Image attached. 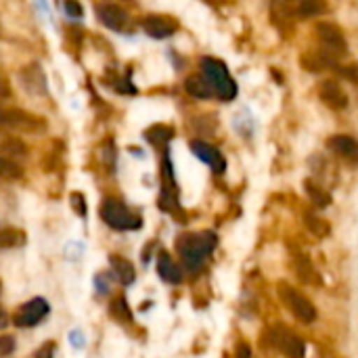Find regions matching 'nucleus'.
<instances>
[{"label": "nucleus", "instance_id": "f8f14e48", "mask_svg": "<svg viewBox=\"0 0 358 358\" xmlns=\"http://www.w3.org/2000/svg\"><path fill=\"white\" fill-rule=\"evenodd\" d=\"M319 96H321V101H323L329 109H336V111L346 109V105H348V96H346L344 88H342L336 80H325V82H321V86H319Z\"/></svg>", "mask_w": 358, "mask_h": 358}, {"label": "nucleus", "instance_id": "4be33fe9", "mask_svg": "<svg viewBox=\"0 0 358 358\" xmlns=\"http://www.w3.org/2000/svg\"><path fill=\"white\" fill-rule=\"evenodd\" d=\"M21 174H23V170L15 162H8V159L0 157V178L17 180V178H21Z\"/></svg>", "mask_w": 358, "mask_h": 358}, {"label": "nucleus", "instance_id": "423d86ee", "mask_svg": "<svg viewBox=\"0 0 358 358\" xmlns=\"http://www.w3.org/2000/svg\"><path fill=\"white\" fill-rule=\"evenodd\" d=\"M268 340L285 358H304L306 348L294 331L285 327H273L268 329Z\"/></svg>", "mask_w": 358, "mask_h": 358}, {"label": "nucleus", "instance_id": "dca6fc26", "mask_svg": "<svg viewBox=\"0 0 358 358\" xmlns=\"http://www.w3.org/2000/svg\"><path fill=\"white\" fill-rule=\"evenodd\" d=\"M27 155V147L23 145L21 138H15V136H4L0 141V157L13 162V157H25Z\"/></svg>", "mask_w": 358, "mask_h": 358}, {"label": "nucleus", "instance_id": "bb28decb", "mask_svg": "<svg viewBox=\"0 0 358 358\" xmlns=\"http://www.w3.org/2000/svg\"><path fill=\"white\" fill-rule=\"evenodd\" d=\"M15 350V338L0 336V357H8Z\"/></svg>", "mask_w": 358, "mask_h": 358}, {"label": "nucleus", "instance_id": "6ab92c4d", "mask_svg": "<svg viewBox=\"0 0 358 358\" xmlns=\"http://www.w3.org/2000/svg\"><path fill=\"white\" fill-rule=\"evenodd\" d=\"M25 243V233L21 229H0V250H13V248H21Z\"/></svg>", "mask_w": 358, "mask_h": 358}, {"label": "nucleus", "instance_id": "5701e85b", "mask_svg": "<svg viewBox=\"0 0 358 358\" xmlns=\"http://www.w3.org/2000/svg\"><path fill=\"white\" fill-rule=\"evenodd\" d=\"M304 220H306V224H308V229L317 235V237H325L327 233H329V224L327 222H323L319 216H315L313 212H308L306 216H304Z\"/></svg>", "mask_w": 358, "mask_h": 358}, {"label": "nucleus", "instance_id": "a211bd4d", "mask_svg": "<svg viewBox=\"0 0 358 358\" xmlns=\"http://www.w3.org/2000/svg\"><path fill=\"white\" fill-rule=\"evenodd\" d=\"M185 90L195 99H210L212 96V88L208 86L203 76H189L185 80Z\"/></svg>", "mask_w": 358, "mask_h": 358}, {"label": "nucleus", "instance_id": "393cba45", "mask_svg": "<svg viewBox=\"0 0 358 358\" xmlns=\"http://www.w3.org/2000/svg\"><path fill=\"white\" fill-rule=\"evenodd\" d=\"M323 10H325V6L317 4V2H302V4H298V15L300 17H313V15H319Z\"/></svg>", "mask_w": 358, "mask_h": 358}, {"label": "nucleus", "instance_id": "a878e982", "mask_svg": "<svg viewBox=\"0 0 358 358\" xmlns=\"http://www.w3.org/2000/svg\"><path fill=\"white\" fill-rule=\"evenodd\" d=\"M55 350H57V346H55V342H46V344H42L31 358H52L55 357Z\"/></svg>", "mask_w": 358, "mask_h": 358}, {"label": "nucleus", "instance_id": "2f4dec72", "mask_svg": "<svg viewBox=\"0 0 358 358\" xmlns=\"http://www.w3.org/2000/svg\"><path fill=\"white\" fill-rule=\"evenodd\" d=\"M0 294H2V281H0Z\"/></svg>", "mask_w": 358, "mask_h": 358}, {"label": "nucleus", "instance_id": "f257e3e1", "mask_svg": "<svg viewBox=\"0 0 358 358\" xmlns=\"http://www.w3.org/2000/svg\"><path fill=\"white\" fill-rule=\"evenodd\" d=\"M216 243H218V239L210 231L185 233L176 241V252L180 254V258H182V262H185V266L189 271H197V268H201L206 258L214 252Z\"/></svg>", "mask_w": 358, "mask_h": 358}, {"label": "nucleus", "instance_id": "9b49d317", "mask_svg": "<svg viewBox=\"0 0 358 358\" xmlns=\"http://www.w3.org/2000/svg\"><path fill=\"white\" fill-rule=\"evenodd\" d=\"M176 21L170 19V17H164V15H147L143 19V29L147 36L155 38V40H164V38H170L174 31H176Z\"/></svg>", "mask_w": 358, "mask_h": 358}, {"label": "nucleus", "instance_id": "2eb2a0df", "mask_svg": "<svg viewBox=\"0 0 358 358\" xmlns=\"http://www.w3.org/2000/svg\"><path fill=\"white\" fill-rule=\"evenodd\" d=\"M157 275L166 283H172V285H178L182 281V268L168 254H162L159 256V260H157Z\"/></svg>", "mask_w": 358, "mask_h": 358}, {"label": "nucleus", "instance_id": "7c9ffc66", "mask_svg": "<svg viewBox=\"0 0 358 358\" xmlns=\"http://www.w3.org/2000/svg\"><path fill=\"white\" fill-rule=\"evenodd\" d=\"M8 323H10V319H8V315H6V313H4V310L0 308V329H4V327H6Z\"/></svg>", "mask_w": 358, "mask_h": 358}, {"label": "nucleus", "instance_id": "c756f323", "mask_svg": "<svg viewBox=\"0 0 358 358\" xmlns=\"http://www.w3.org/2000/svg\"><path fill=\"white\" fill-rule=\"evenodd\" d=\"M237 358H252V350H250V346L245 342H241L237 346Z\"/></svg>", "mask_w": 358, "mask_h": 358}, {"label": "nucleus", "instance_id": "f3484780", "mask_svg": "<svg viewBox=\"0 0 358 358\" xmlns=\"http://www.w3.org/2000/svg\"><path fill=\"white\" fill-rule=\"evenodd\" d=\"M109 262H111V268H113V273H115V277L120 279L122 285H130V283L134 281L136 273H134L132 262H128V260L122 258V256H111Z\"/></svg>", "mask_w": 358, "mask_h": 358}, {"label": "nucleus", "instance_id": "7ed1b4c3", "mask_svg": "<svg viewBox=\"0 0 358 358\" xmlns=\"http://www.w3.org/2000/svg\"><path fill=\"white\" fill-rule=\"evenodd\" d=\"M277 294H279V300L283 302V306H285L300 323L310 325V323L317 321L319 313H317L315 304H313L304 294H300L296 287H292V285H287V283H279Z\"/></svg>", "mask_w": 358, "mask_h": 358}, {"label": "nucleus", "instance_id": "6e6552de", "mask_svg": "<svg viewBox=\"0 0 358 358\" xmlns=\"http://www.w3.org/2000/svg\"><path fill=\"white\" fill-rule=\"evenodd\" d=\"M317 36H319L321 44L327 48L325 52H329L331 57H334V55H346V52H348L346 38H344V34H342V29H340L338 25L323 21V23L317 25Z\"/></svg>", "mask_w": 358, "mask_h": 358}, {"label": "nucleus", "instance_id": "f03ea898", "mask_svg": "<svg viewBox=\"0 0 358 358\" xmlns=\"http://www.w3.org/2000/svg\"><path fill=\"white\" fill-rule=\"evenodd\" d=\"M199 67H201L203 80L212 88V94H216L222 101H233L237 96V84L222 61L214 57H203L199 61Z\"/></svg>", "mask_w": 358, "mask_h": 358}, {"label": "nucleus", "instance_id": "c85d7f7f", "mask_svg": "<svg viewBox=\"0 0 358 358\" xmlns=\"http://www.w3.org/2000/svg\"><path fill=\"white\" fill-rule=\"evenodd\" d=\"M65 10H67L71 17H82V13H84V10H82V6H80L78 2H71V0H69V2H65Z\"/></svg>", "mask_w": 358, "mask_h": 358}, {"label": "nucleus", "instance_id": "0eeeda50", "mask_svg": "<svg viewBox=\"0 0 358 358\" xmlns=\"http://www.w3.org/2000/svg\"><path fill=\"white\" fill-rule=\"evenodd\" d=\"M48 310H50V306L44 298H31L15 310L13 323L17 327H34L48 315Z\"/></svg>", "mask_w": 358, "mask_h": 358}, {"label": "nucleus", "instance_id": "412c9836", "mask_svg": "<svg viewBox=\"0 0 358 358\" xmlns=\"http://www.w3.org/2000/svg\"><path fill=\"white\" fill-rule=\"evenodd\" d=\"M304 189H306V193H308V197L313 199V203H315V206H319V208H327V206L331 203V195H329L323 187H319L317 182L306 180V182H304Z\"/></svg>", "mask_w": 358, "mask_h": 358}, {"label": "nucleus", "instance_id": "20e7f679", "mask_svg": "<svg viewBox=\"0 0 358 358\" xmlns=\"http://www.w3.org/2000/svg\"><path fill=\"white\" fill-rule=\"evenodd\" d=\"M101 218L105 224H109L115 231H136L141 229L143 220L132 214L122 201L117 199H105L101 206Z\"/></svg>", "mask_w": 358, "mask_h": 358}, {"label": "nucleus", "instance_id": "aec40b11", "mask_svg": "<svg viewBox=\"0 0 358 358\" xmlns=\"http://www.w3.org/2000/svg\"><path fill=\"white\" fill-rule=\"evenodd\" d=\"M172 136H174L172 128H170V126H164V124L151 126V128L145 132V138H147L151 145H155V147H164Z\"/></svg>", "mask_w": 358, "mask_h": 358}, {"label": "nucleus", "instance_id": "39448f33", "mask_svg": "<svg viewBox=\"0 0 358 358\" xmlns=\"http://www.w3.org/2000/svg\"><path fill=\"white\" fill-rule=\"evenodd\" d=\"M0 126L10 128V130L31 132V134H40L46 130V122L42 117L27 113L23 109H13V107H0Z\"/></svg>", "mask_w": 358, "mask_h": 358}, {"label": "nucleus", "instance_id": "9d476101", "mask_svg": "<svg viewBox=\"0 0 358 358\" xmlns=\"http://www.w3.org/2000/svg\"><path fill=\"white\" fill-rule=\"evenodd\" d=\"M94 13L103 25H107L109 29H115V31H122L128 23V13L117 4H109V2L96 4Z\"/></svg>", "mask_w": 358, "mask_h": 358}, {"label": "nucleus", "instance_id": "1a4fd4ad", "mask_svg": "<svg viewBox=\"0 0 358 358\" xmlns=\"http://www.w3.org/2000/svg\"><path fill=\"white\" fill-rule=\"evenodd\" d=\"M191 151H193V155L197 159H201L203 164H208L216 174H222L227 170V159H224V155L214 145L195 138V141H191Z\"/></svg>", "mask_w": 358, "mask_h": 358}, {"label": "nucleus", "instance_id": "b1692460", "mask_svg": "<svg viewBox=\"0 0 358 358\" xmlns=\"http://www.w3.org/2000/svg\"><path fill=\"white\" fill-rule=\"evenodd\" d=\"M111 315L117 319V321H130L132 319V315H130V308H128V304H126V300L124 298H115L113 302H111Z\"/></svg>", "mask_w": 358, "mask_h": 358}, {"label": "nucleus", "instance_id": "cd10ccee", "mask_svg": "<svg viewBox=\"0 0 358 358\" xmlns=\"http://www.w3.org/2000/svg\"><path fill=\"white\" fill-rule=\"evenodd\" d=\"M71 206H73V210L80 214V216H84L86 214V203H84V195H80V193H71Z\"/></svg>", "mask_w": 358, "mask_h": 358}, {"label": "nucleus", "instance_id": "4468645a", "mask_svg": "<svg viewBox=\"0 0 358 358\" xmlns=\"http://www.w3.org/2000/svg\"><path fill=\"white\" fill-rule=\"evenodd\" d=\"M21 84L31 94H46V78H44V71L36 63L27 65L21 71Z\"/></svg>", "mask_w": 358, "mask_h": 358}, {"label": "nucleus", "instance_id": "ddd939ff", "mask_svg": "<svg viewBox=\"0 0 358 358\" xmlns=\"http://www.w3.org/2000/svg\"><path fill=\"white\" fill-rule=\"evenodd\" d=\"M329 149L336 153V155H340V157H344V159H350V162H355L358 164V141L357 138H352V136H346V134H336V136H331L329 138Z\"/></svg>", "mask_w": 358, "mask_h": 358}]
</instances>
